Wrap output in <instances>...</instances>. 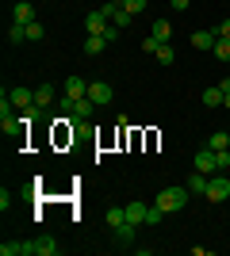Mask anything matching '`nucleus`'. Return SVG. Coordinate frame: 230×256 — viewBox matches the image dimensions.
Masks as SVG:
<instances>
[{
	"label": "nucleus",
	"mask_w": 230,
	"mask_h": 256,
	"mask_svg": "<svg viewBox=\"0 0 230 256\" xmlns=\"http://www.w3.org/2000/svg\"><path fill=\"white\" fill-rule=\"evenodd\" d=\"M188 188H161V192H157V206H161L165 214H176V210H184L188 206Z\"/></svg>",
	"instance_id": "nucleus-1"
},
{
	"label": "nucleus",
	"mask_w": 230,
	"mask_h": 256,
	"mask_svg": "<svg viewBox=\"0 0 230 256\" xmlns=\"http://www.w3.org/2000/svg\"><path fill=\"white\" fill-rule=\"evenodd\" d=\"M23 256H58V241L50 234H39L35 241H23Z\"/></svg>",
	"instance_id": "nucleus-2"
},
{
	"label": "nucleus",
	"mask_w": 230,
	"mask_h": 256,
	"mask_svg": "<svg viewBox=\"0 0 230 256\" xmlns=\"http://www.w3.org/2000/svg\"><path fill=\"white\" fill-rule=\"evenodd\" d=\"M203 199H211V203H226L230 199V180H226V172H215L207 180V195Z\"/></svg>",
	"instance_id": "nucleus-3"
},
{
	"label": "nucleus",
	"mask_w": 230,
	"mask_h": 256,
	"mask_svg": "<svg viewBox=\"0 0 230 256\" xmlns=\"http://www.w3.org/2000/svg\"><path fill=\"white\" fill-rule=\"evenodd\" d=\"M92 111H96V104L92 100H66V115L69 118H77V122H85V118H92Z\"/></svg>",
	"instance_id": "nucleus-4"
},
{
	"label": "nucleus",
	"mask_w": 230,
	"mask_h": 256,
	"mask_svg": "<svg viewBox=\"0 0 230 256\" xmlns=\"http://www.w3.org/2000/svg\"><path fill=\"white\" fill-rule=\"evenodd\" d=\"M88 100H92L96 107H104V104L115 100V88H111L108 80H92V84H88Z\"/></svg>",
	"instance_id": "nucleus-5"
},
{
	"label": "nucleus",
	"mask_w": 230,
	"mask_h": 256,
	"mask_svg": "<svg viewBox=\"0 0 230 256\" xmlns=\"http://www.w3.org/2000/svg\"><path fill=\"white\" fill-rule=\"evenodd\" d=\"M192 164H196V172H203V176H215V172H219V153L215 150H199Z\"/></svg>",
	"instance_id": "nucleus-6"
},
{
	"label": "nucleus",
	"mask_w": 230,
	"mask_h": 256,
	"mask_svg": "<svg viewBox=\"0 0 230 256\" xmlns=\"http://www.w3.org/2000/svg\"><path fill=\"white\" fill-rule=\"evenodd\" d=\"M108 27H111V20H108V16H104V12H88V16H85V31L88 34H104V31H108Z\"/></svg>",
	"instance_id": "nucleus-7"
},
{
	"label": "nucleus",
	"mask_w": 230,
	"mask_h": 256,
	"mask_svg": "<svg viewBox=\"0 0 230 256\" xmlns=\"http://www.w3.org/2000/svg\"><path fill=\"white\" fill-rule=\"evenodd\" d=\"M134 230H138L134 222H119V226H111V241H115V245H134Z\"/></svg>",
	"instance_id": "nucleus-8"
},
{
	"label": "nucleus",
	"mask_w": 230,
	"mask_h": 256,
	"mask_svg": "<svg viewBox=\"0 0 230 256\" xmlns=\"http://www.w3.org/2000/svg\"><path fill=\"white\" fill-rule=\"evenodd\" d=\"M12 23H20V27H27V23H35V4H27V0H20V4L12 8Z\"/></svg>",
	"instance_id": "nucleus-9"
},
{
	"label": "nucleus",
	"mask_w": 230,
	"mask_h": 256,
	"mask_svg": "<svg viewBox=\"0 0 230 256\" xmlns=\"http://www.w3.org/2000/svg\"><path fill=\"white\" fill-rule=\"evenodd\" d=\"M85 96H88V80L69 76V80H66V100H85Z\"/></svg>",
	"instance_id": "nucleus-10"
},
{
	"label": "nucleus",
	"mask_w": 230,
	"mask_h": 256,
	"mask_svg": "<svg viewBox=\"0 0 230 256\" xmlns=\"http://www.w3.org/2000/svg\"><path fill=\"white\" fill-rule=\"evenodd\" d=\"M12 104L20 107V111H31L35 107V92L31 88H12Z\"/></svg>",
	"instance_id": "nucleus-11"
},
{
	"label": "nucleus",
	"mask_w": 230,
	"mask_h": 256,
	"mask_svg": "<svg viewBox=\"0 0 230 256\" xmlns=\"http://www.w3.org/2000/svg\"><path fill=\"white\" fill-rule=\"evenodd\" d=\"M146 214H150V206L134 199V203L127 206V222H134V226H146Z\"/></svg>",
	"instance_id": "nucleus-12"
},
{
	"label": "nucleus",
	"mask_w": 230,
	"mask_h": 256,
	"mask_svg": "<svg viewBox=\"0 0 230 256\" xmlns=\"http://www.w3.org/2000/svg\"><path fill=\"white\" fill-rule=\"evenodd\" d=\"M108 50V38H104V34H88L85 38V54L88 58H96V54H104Z\"/></svg>",
	"instance_id": "nucleus-13"
},
{
	"label": "nucleus",
	"mask_w": 230,
	"mask_h": 256,
	"mask_svg": "<svg viewBox=\"0 0 230 256\" xmlns=\"http://www.w3.org/2000/svg\"><path fill=\"white\" fill-rule=\"evenodd\" d=\"M50 104H54V84H39V88H35V107H43V111H46Z\"/></svg>",
	"instance_id": "nucleus-14"
},
{
	"label": "nucleus",
	"mask_w": 230,
	"mask_h": 256,
	"mask_svg": "<svg viewBox=\"0 0 230 256\" xmlns=\"http://www.w3.org/2000/svg\"><path fill=\"white\" fill-rule=\"evenodd\" d=\"M215 38H219L215 31H192V46H196V50H211Z\"/></svg>",
	"instance_id": "nucleus-15"
},
{
	"label": "nucleus",
	"mask_w": 230,
	"mask_h": 256,
	"mask_svg": "<svg viewBox=\"0 0 230 256\" xmlns=\"http://www.w3.org/2000/svg\"><path fill=\"white\" fill-rule=\"evenodd\" d=\"M207 180H211V176L192 172V176H188V192H192V195H207Z\"/></svg>",
	"instance_id": "nucleus-16"
},
{
	"label": "nucleus",
	"mask_w": 230,
	"mask_h": 256,
	"mask_svg": "<svg viewBox=\"0 0 230 256\" xmlns=\"http://www.w3.org/2000/svg\"><path fill=\"white\" fill-rule=\"evenodd\" d=\"M150 34L157 38V42H169V38H173V23H169V20H157L150 27Z\"/></svg>",
	"instance_id": "nucleus-17"
},
{
	"label": "nucleus",
	"mask_w": 230,
	"mask_h": 256,
	"mask_svg": "<svg viewBox=\"0 0 230 256\" xmlns=\"http://www.w3.org/2000/svg\"><path fill=\"white\" fill-rule=\"evenodd\" d=\"M222 96H226V92H222L219 84L203 88V107H222Z\"/></svg>",
	"instance_id": "nucleus-18"
},
{
	"label": "nucleus",
	"mask_w": 230,
	"mask_h": 256,
	"mask_svg": "<svg viewBox=\"0 0 230 256\" xmlns=\"http://www.w3.org/2000/svg\"><path fill=\"white\" fill-rule=\"evenodd\" d=\"M207 150H215V153H222V150H230V134H222V130H215L207 138Z\"/></svg>",
	"instance_id": "nucleus-19"
},
{
	"label": "nucleus",
	"mask_w": 230,
	"mask_h": 256,
	"mask_svg": "<svg viewBox=\"0 0 230 256\" xmlns=\"http://www.w3.org/2000/svg\"><path fill=\"white\" fill-rule=\"evenodd\" d=\"M211 54H215L219 62H230V38H215V46H211Z\"/></svg>",
	"instance_id": "nucleus-20"
},
{
	"label": "nucleus",
	"mask_w": 230,
	"mask_h": 256,
	"mask_svg": "<svg viewBox=\"0 0 230 256\" xmlns=\"http://www.w3.org/2000/svg\"><path fill=\"white\" fill-rule=\"evenodd\" d=\"M153 58H157L161 65H173V62H176V54H173V46H169V42L157 46V54H153Z\"/></svg>",
	"instance_id": "nucleus-21"
},
{
	"label": "nucleus",
	"mask_w": 230,
	"mask_h": 256,
	"mask_svg": "<svg viewBox=\"0 0 230 256\" xmlns=\"http://www.w3.org/2000/svg\"><path fill=\"white\" fill-rule=\"evenodd\" d=\"M23 31H27V42H43V23H39V20H35V23H27V27H23Z\"/></svg>",
	"instance_id": "nucleus-22"
},
{
	"label": "nucleus",
	"mask_w": 230,
	"mask_h": 256,
	"mask_svg": "<svg viewBox=\"0 0 230 256\" xmlns=\"http://www.w3.org/2000/svg\"><path fill=\"white\" fill-rule=\"evenodd\" d=\"M23 38H27V31H23L20 23H12V27H8V46H20Z\"/></svg>",
	"instance_id": "nucleus-23"
},
{
	"label": "nucleus",
	"mask_w": 230,
	"mask_h": 256,
	"mask_svg": "<svg viewBox=\"0 0 230 256\" xmlns=\"http://www.w3.org/2000/svg\"><path fill=\"white\" fill-rule=\"evenodd\" d=\"M0 256H23V241H4V245H0Z\"/></svg>",
	"instance_id": "nucleus-24"
},
{
	"label": "nucleus",
	"mask_w": 230,
	"mask_h": 256,
	"mask_svg": "<svg viewBox=\"0 0 230 256\" xmlns=\"http://www.w3.org/2000/svg\"><path fill=\"white\" fill-rule=\"evenodd\" d=\"M119 4H123V12L138 16V12H146V4H150V0H119Z\"/></svg>",
	"instance_id": "nucleus-25"
},
{
	"label": "nucleus",
	"mask_w": 230,
	"mask_h": 256,
	"mask_svg": "<svg viewBox=\"0 0 230 256\" xmlns=\"http://www.w3.org/2000/svg\"><path fill=\"white\" fill-rule=\"evenodd\" d=\"M119 222H127V206H111L108 210V226H119Z\"/></svg>",
	"instance_id": "nucleus-26"
},
{
	"label": "nucleus",
	"mask_w": 230,
	"mask_h": 256,
	"mask_svg": "<svg viewBox=\"0 0 230 256\" xmlns=\"http://www.w3.org/2000/svg\"><path fill=\"white\" fill-rule=\"evenodd\" d=\"M131 20H134L131 12H119V16H115V20H111V23H115V27H119V31H127V27H131Z\"/></svg>",
	"instance_id": "nucleus-27"
},
{
	"label": "nucleus",
	"mask_w": 230,
	"mask_h": 256,
	"mask_svg": "<svg viewBox=\"0 0 230 256\" xmlns=\"http://www.w3.org/2000/svg\"><path fill=\"white\" fill-rule=\"evenodd\" d=\"M157 46H161V42H157V38H153V34H150V38H146V42H142V54H157Z\"/></svg>",
	"instance_id": "nucleus-28"
},
{
	"label": "nucleus",
	"mask_w": 230,
	"mask_h": 256,
	"mask_svg": "<svg viewBox=\"0 0 230 256\" xmlns=\"http://www.w3.org/2000/svg\"><path fill=\"white\" fill-rule=\"evenodd\" d=\"M215 34H219V38H230V20H222L219 27H215Z\"/></svg>",
	"instance_id": "nucleus-29"
},
{
	"label": "nucleus",
	"mask_w": 230,
	"mask_h": 256,
	"mask_svg": "<svg viewBox=\"0 0 230 256\" xmlns=\"http://www.w3.org/2000/svg\"><path fill=\"white\" fill-rule=\"evenodd\" d=\"M226 168H230V153L222 150V153H219V172H226Z\"/></svg>",
	"instance_id": "nucleus-30"
},
{
	"label": "nucleus",
	"mask_w": 230,
	"mask_h": 256,
	"mask_svg": "<svg viewBox=\"0 0 230 256\" xmlns=\"http://www.w3.org/2000/svg\"><path fill=\"white\" fill-rule=\"evenodd\" d=\"M169 4H173V8H176V12H184V8H188V4H192V0H169Z\"/></svg>",
	"instance_id": "nucleus-31"
},
{
	"label": "nucleus",
	"mask_w": 230,
	"mask_h": 256,
	"mask_svg": "<svg viewBox=\"0 0 230 256\" xmlns=\"http://www.w3.org/2000/svg\"><path fill=\"white\" fill-rule=\"evenodd\" d=\"M222 104H226V107H230V92H226V96H222Z\"/></svg>",
	"instance_id": "nucleus-32"
}]
</instances>
